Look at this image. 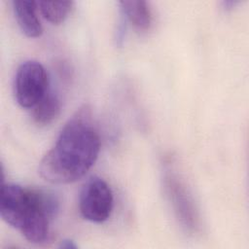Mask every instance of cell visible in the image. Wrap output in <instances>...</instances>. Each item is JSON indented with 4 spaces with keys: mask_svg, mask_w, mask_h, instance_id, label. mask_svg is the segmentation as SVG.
Segmentation results:
<instances>
[{
    "mask_svg": "<svg viewBox=\"0 0 249 249\" xmlns=\"http://www.w3.org/2000/svg\"><path fill=\"white\" fill-rule=\"evenodd\" d=\"M100 138L91 124L90 110L81 108L63 126L54 145L39 163L42 178L53 184H69L81 179L95 163Z\"/></svg>",
    "mask_w": 249,
    "mask_h": 249,
    "instance_id": "1",
    "label": "cell"
},
{
    "mask_svg": "<svg viewBox=\"0 0 249 249\" xmlns=\"http://www.w3.org/2000/svg\"><path fill=\"white\" fill-rule=\"evenodd\" d=\"M58 209V198L52 192L12 183L1 187V218L32 243L47 242Z\"/></svg>",
    "mask_w": 249,
    "mask_h": 249,
    "instance_id": "2",
    "label": "cell"
},
{
    "mask_svg": "<svg viewBox=\"0 0 249 249\" xmlns=\"http://www.w3.org/2000/svg\"><path fill=\"white\" fill-rule=\"evenodd\" d=\"M163 188L181 227L190 233L197 232L200 217L196 204L184 181L169 164L164 166Z\"/></svg>",
    "mask_w": 249,
    "mask_h": 249,
    "instance_id": "3",
    "label": "cell"
},
{
    "mask_svg": "<svg viewBox=\"0 0 249 249\" xmlns=\"http://www.w3.org/2000/svg\"><path fill=\"white\" fill-rule=\"evenodd\" d=\"M48 90V73L40 62L26 60L18 66L15 75L14 93L22 108H33Z\"/></svg>",
    "mask_w": 249,
    "mask_h": 249,
    "instance_id": "4",
    "label": "cell"
},
{
    "mask_svg": "<svg viewBox=\"0 0 249 249\" xmlns=\"http://www.w3.org/2000/svg\"><path fill=\"white\" fill-rule=\"evenodd\" d=\"M113 205L112 190L102 178L91 177L83 185L79 196V209L84 219L103 223L110 217Z\"/></svg>",
    "mask_w": 249,
    "mask_h": 249,
    "instance_id": "5",
    "label": "cell"
},
{
    "mask_svg": "<svg viewBox=\"0 0 249 249\" xmlns=\"http://www.w3.org/2000/svg\"><path fill=\"white\" fill-rule=\"evenodd\" d=\"M12 4L14 15L20 30L27 37H40L43 33V27L37 14V1L14 0Z\"/></svg>",
    "mask_w": 249,
    "mask_h": 249,
    "instance_id": "6",
    "label": "cell"
},
{
    "mask_svg": "<svg viewBox=\"0 0 249 249\" xmlns=\"http://www.w3.org/2000/svg\"><path fill=\"white\" fill-rule=\"evenodd\" d=\"M122 16L136 30L140 32L148 31L151 28L153 16L149 3L142 0L121 1Z\"/></svg>",
    "mask_w": 249,
    "mask_h": 249,
    "instance_id": "7",
    "label": "cell"
},
{
    "mask_svg": "<svg viewBox=\"0 0 249 249\" xmlns=\"http://www.w3.org/2000/svg\"><path fill=\"white\" fill-rule=\"evenodd\" d=\"M32 118L39 125H48L52 124L60 114L61 101L59 96L51 90L32 108Z\"/></svg>",
    "mask_w": 249,
    "mask_h": 249,
    "instance_id": "8",
    "label": "cell"
},
{
    "mask_svg": "<svg viewBox=\"0 0 249 249\" xmlns=\"http://www.w3.org/2000/svg\"><path fill=\"white\" fill-rule=\"evenodd\" d=\"M38 9L41 11L43 17L53 24H59L65 20L69 13L72 10V1H49L40 0L37 1Z\"/></svg>",
    "mask_w": 249,
    "mask_h": 249,
    "instance_id": "9",
    "label": "cell"
},
{
    "mask_svg": "<svg viewBox=\"0 0 249 249\" xmlns=\"http://www.w3.org/2000/svg\"><path fill=\"white\" fill-rule=\"evenodd\" d=\"M60 247L65 248V249H75V248H77V245L71 239H64L60 243Z\"/></svg>",
    "mask_w": 249,
    "mask_h": 249,
    "instance_id": "10",
    "label": "cell"
},
{
    "mask_svg": "<svg viewBox=\"0 0 249 249\" xmlns=\"http://www.w3.org/2000/svg\"><path fill=\"white\" fill-rule=\"evenodd\" d=\"M237 4H238L237 1H224V2H223V7H224L226 10H229V9L234 8V6L237 5Z\"/></svg>",
    "mask_w": 249,
    "mask_h": 249,
    "instance_id": "11",
    "label": "cell"
}]
</instances>
